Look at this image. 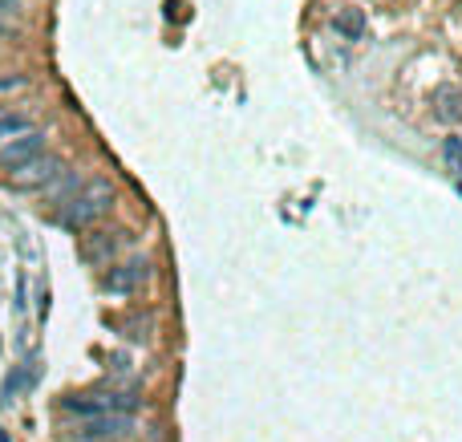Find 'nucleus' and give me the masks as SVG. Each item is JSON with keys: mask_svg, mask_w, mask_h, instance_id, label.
<instances>
[{"mask_svg": "<svg viewBox=\"0 0 462 442\" xmlns=\"http://www.w3.org/2000/svg\"><path fill=\"white\" fill-rule=\"evenodd\" d=\"M110 207H114V187H110V179L98 175V179H85L82 187L57 207V219H61L69 231H82V228H94L98 219H106Z\"/></svg>", "mask_w": 462, "mask_h": 442, "instance_id": "obj_1", "label": "nucleus"}, {"mask_svg": "<svg viewBox=\"0 0 462 442\" xmlns=\"http://www.w3.org/2000/svg\"><path fill=\"white\" fill-rule=\"evenodd\" d=\"M61 414L69 418H101V414H134L138 398L122 390H85V393H69L57 402Z\"/></svg>", "mask_w": 462, "mask_h": 442, "instance_id": "obj_2", "label": "nucleus"}, {"mask_svg": "<svg viewBox=\"0 0 462 442\" xmlns=\"http://www.w3.org/2000/svg\"><path fill=\"white\" fill-rule=\"evenodd\" d=\"M134 434L130 414H101V418H82L73 430V442H126Z\"/></svg>", "mask_w": 462, "mask_h": 442, "instance_id": "obj_3", "label": "nucleus"}, {"mask_svg": "<svg viewBox=\"0 0 462 442\" xmlns=\"http://www.w3.org/2000/svg\"><path fill=\"white\" fill-rule=\"evenodd\" d=\"M61 175H65V163L57 154H37L29 166H20L17 175H8V183L17 191H37V187H53Z\"/></svg>", "mask_w": 462, "mask_h": 442, "instance_id": "obj_4", "label": "nucleus"}, {"mask_svg": "<svg viewBox=\"0 0 462 442\" xmlns=\"http://www.w3.org/2000/svg\"><path fill=\"white\" fill-rule=\"evenodd\" d=\"M37 154H45V134H37V130L20 134V138H13V142L0 147V171H4V175H17L20 166H29Z\"/></svg>", "mask_w": 462, "mask_h": 442, "instance_id": "obj_5", "label": "nucleus"}, {"mask_svg": "<svg viewBox=\"0 0 462 442\" xmlns=\"http://www.w3.org/2000/svg\"><path fill=\"white\" fill-rule=\"evenodd\" d=\"M146 280H150V264L146 260H126V264H114V268L101 276V284H106V293L130 296V293H138Z\"/></svg>", "mask_w": 462, "mask_h": 442, "instance_id": "obj_6", "label": "nucleus"}, {"mask_svg": "<svg viewBox=\"0 0 462 442\" xmlns=\"http://www.w3.org/2000/svg\"><path fill=\"white\" fill-rule=\"evenodd\" d=\"M122 244H130V231L114 228V231H98V235H89L82 252H85V260H89V264H106Z\"/></svg>", "mask_w": 462, "mask_h": 442, "instance_id": "obj_7", "label": "nucleus"}, {"mask_svg": "<svg viewBox=\"0 0 462 442\" xmlns=\"http://www.w3.org/2000/svg\"><path fill=\"white\" fill-rule=\"evenodd\" d=\"M430 102H434V114L442 118V122H462V90H454V85H438Z\"/></svg>", "mask_w": 462, "mask_h": 442, "instance_id": "obj_8", "label": "nucleus"}, {"mask_svg": "<svg viewBox=\"0 0 462 442\" xmlns=\"http://www.w3.org/2000/svg\"><path fill=\"white\" fill-rule=\"evenodd\" d=\"M332 29L345 37V41H361V37H365V13H361V8H337Z\"/></svg>", "mask_w": 462, "mask_h": 442, "instance_id": "obj_9", "label": "nucleus"}, {"mask_svg": "<svg viewBox=\"0 0 462 442\" xmlns=\"http://www.w3.org/2000/svg\"><path fill=\"white\" fill-rule=\"evenodd\" d=\"M13 134H29V118L25 114H0V147H4V138H13Z\"/></svg>", "mask_w": 462, "mask_h": 442, "instance_id": "obj_10", "label": "nucleus"}, {"mask_svg": "<svg viewBox=\"0 0 462 442\" xmlns=\"http://www.w3.org/2000/svg\"><path fill=\"white\" fill-rule=\"evenodd\" d=\"M37 381V365H20L17 374L4 381V393H17V390H25V386H33Z\"/></svg>", "mask_w": 462, "mask_h": 442, "instance_id": "obj_11", "label": "nucleus"}, {"mask_svg": "<svg viewBox=\"0 0 462 442\" xmlns=\"http://www.w3.org/2000/svg\"><path fill=\"white\" fill-rule=\"evenodd\" d=\"M442 159H446V166H450L454 175H462V138H446L442 142Z\"/></svg>", "mask_w": 462, "mask_h": 442, "instance_id": "obj_12", "label": "nucleus"}, {"mask_svg": "<svg viewBox=\"0 0 462 442\" xmlns=\"http://www.w3.org/2000/svg\"><path fill=\"white\" fill-rule=\"evenodd\" d=\"M17 13H20V0H0V20L17 17Z\"/></svg>", "mask_w": 462, "mask_h": 442, "instance_id": "obj_13", "label": "nucleus"}, {"mask_svg": "<svg viewBox=\"0 0 462 442\" xmlns=\"http://www.w3.org/2000/svg\"><path fill=\"white\" fill-rule=\"evenodd\" d=\"M4 37H8V29H4V25H0V41H4Z\"/></svg>", "mask_w": 462, "mask_h": 442, "instance_id": "obj_14", "label": "nucleus"}]
</instances>
